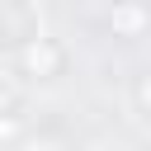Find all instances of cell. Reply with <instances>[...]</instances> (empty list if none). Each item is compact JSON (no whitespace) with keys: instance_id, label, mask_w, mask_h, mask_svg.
<instances>
[{"instance_id":"obj_6","label":"cell","mask_w":151,"mask_h":151,"mask_svg":"<svg viewBox=\"0 0 151 151\" xmlns=\"http://www.w3.org/2000/svg\"><path fill=\"white\" fill-rule=\"evenodd\" d=\"M14 94H19V80H14V71L0 66V109H14Z\"/></svg>"},{"instance_id":"obj_7","label":"cell","mask_w":151,"mask_h":151,"mask_svg":"<svg viewBox=\"0 0 151 151\" xmlns=\"http://www.w3.org/2000/svg\"><path fill=\"white\" fill-rule=\"evenodd\" d=\"M19 151H66V146H57V142H28V146H19Z\"/></svg>"},{"instance_id":"obj_8","label":"cell","mask_w":151,"mask_h":151,"mask_svg":"<svg viewBox=\"0 0 151 151\" xmlns=\"http://www.w3.org/2000/svg\"><path fill=\"white\" fill-rule=\"evenodd\" d=\"M33 5H52V0H33Z\"/></svg>"},{"instance_id":"obj_5","label":"cell","mask_w":151,"mask_h":151,"mask_svg":"<svg viewBox=\"0 0 151 151\" xmlns=\"http://www.w3.org/2000/svg\"><path fill=\"white\" fill-rule=\"evenodd\" d=\"M146 99H151V80L146 76H132V118L146 123Z\"/></svg>"},{"instance_id":"obj_1","label":"cell","mask_w":151,"mask_h":151,"mask_svg":"<svg viewBox=\"0 0 151 151\" xmlns=\"http://www.w3.org/2000/svg\"><path fill=\"white\" fill-rule=\"evenodd\" d=\"M47 33V19H42V5L33 0H0V57H19L33 38Z\"/></svg>"},{"instance_id":"obj_4","label":"cell","mask_w":151,"mask_h":151,"mask_svg":"<svg viewBox=\"0 0 151 151\" xmlns=\"http://www.w3.org/2000/svg\"><path fill=\"white\" fill-rule=\"evenodd\" d=\"M24 132H28L24 113H14V109H0V151H5V146H19V142H24Z\"/></svg>"},{"instance_id":"obj_3","label":"cell","mask_w":151,"mask_h":151,"mask_svg":"<svg viewBox=\"0 0 151 151\" xmlns=\"http://www.w3.org/2000/svg\"><path fill=\"white\" fill-rule=\"evenodd\" d=\"M109 19H113V33L118 38H142V28H146V9L137 0H118Z\"/></svg>"},{"instance_id":"obj_2","label":"cell","mask_w":151,"mask_h":151,"mask_svg":"<svg viewBox=\"0 0 151 151\" xmlns=\"http://www.w3.org/2000/svg\"><path fill=\"white\" fill-rule=\"evenodd\" d=\"M14 71H19L24 80H33V85H52V80H61V76L71 71V47H66L61 38L42 33V38H33V42L14 57Z\"/></svg>"}]
</instances>
